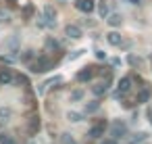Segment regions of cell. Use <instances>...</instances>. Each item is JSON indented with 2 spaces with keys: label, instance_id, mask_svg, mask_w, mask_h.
<instances>
[{
  "label": "cell",
  "instance_id": "obj_25",
  "mask_svg": "<svg viewBox=\"0 0 152 144\" xmlns=\"http://www.w3.org/2000/svg\"><path fill=\"white\" fill-rule=\"evenodd\" d=\"M96 57H98V59H106V54H104L102 50H96Z\"/></svg>",
  "mask_w": 152,
  "mask_h": 144
},
{
  "label": "cell",
  "instance_id": "obj_8",
  "mask_svg": "<svg viewBox=\"0 0 152 144\" xmlns=\"http://www.w3.org/2000/svg\"><path fill=\"white\" fill-rule=\"evenodd\" d=\"M44 19H46V23L48 25H54L56 23V11L48 4V7H44Z\"/></svg>",
  "mask_w": 152,
  "mask_h": 144
},
{
  "label": "cell",
  "instance_id": "obj_6",
  "mask_svg": "<svg viewBox=\"0 0 152 144\" xmlns=\"http://www.w3.org/2000/svg\"><path fill=\"white\" fill-rule=\"evenodd\" d=\"M65 34H67L71 40H79V38H81V27H79V25H71V23H69V25L65 27Z\"/></svg>",
  "mask_w": 152,
  "mask_h": 144
},
{
  "label": "cell",
  "instance_id": "obj_15",
  "mask_svg": "<svg viewBox=\"0 0 152 144\" xmlns=\"http://www.w3.org/2000/svg\"><path fill=\"white\" fill-rule=\"evenodd\" d=\"M121 21H123V17H121V15H110V17H108V25H113V27L121 25Z\"/></svg>",
  "mask_w": 152,
  "mask_h": 144
},
{
  "label": "cell",
  "instance_id": "obj_13",
  "mask_svg": "<svg viewBox=\"0 0 152 144\" xmlns=\"http://www.w3.org/2000/svg\"><path fill=\"white\" fill-rule=\"evenodd\" d=\"M148 98H150V90H148V88H142V90H140V94L135 96V102L140 104V102H146Z\"/></svg>",
  "mask_w": 152,
  "mask_h": 144
},
{
  "label": "cell",
  "instance_id": "obj_24",
  "mask_svg": "<svg viewBox=\"0 0 152 144\" xmlns=\"http://www.w3.org/2000/svg\"><path fill=\"white\" fill-rule=\"evenodd\" d=\"M63 144H73V138H69V134L63 136Z\"/></svg>",
  "mask_w": 152,
  "mask_h": 144
},
{
  "label": "cell",
  "instance_id": "obj_21",
  "mask_svg": "<svg viewBox=\"0 0 152 144\" xmlns=\"http://www.w3.org/2000/svg\"><path fill=\"white\" fill-rule=\"evenodd\" d=\"M81 96H83V92H81V90H75V92L71 94V100H79Z\"/></svg>",
  "mask_w": 152,
  "mask_h": 144
},
{
  "label": "cell",
  "instance_id": "obj_23",
  "mask_svg": "<svg viewBox=\"0 0 152 144\" xmlns=\"http://www.w3.org/2000/svg\"><path fill=\"white\" fill-rule=\"evenodd\" d=\"M69 119H71V121H79L81 115H77V113H69Z\"/></svg>",
  "mask_w": 152,
  "mask_h": 144
},
{
  "label": "cell",
  "instance_id": "obj_9",
  "mask_svg": "<svg viewBox=\"0 0 152 144\" xmlns=\"http://www.w3.org/2000/svg\"><path fill=\"white\" fill-rule=\"evenodd\" d=\"M38 129H40V117L36 115V117H31V119H29V123H27V132H29L31 136H36V134H38Z\"/></svg>",
  "mask_w": 152,
  "mask_h": 144
},
{
  "label": "cell",
  "instance_id": "obj_5",
  "mask_svg": "<svg viewBox=\"0 0 152 144\" xmlns=\"http://www.w3.org/2000/svg\"><path fill=\"white\" fill-rule=\"evenodd\" d=\"M75 9L81 13H92L94 11V0H75Z\"/></svg>",
  "mask_w": 152,
  "mask_h": 144
},
{
  "label": "cell",
  "instance_id": "obj_22",
  "mask_svg": "<svg viewBox=\"0 0 152 144\" xmlns=\"http://www.w3.org/2000/svg\"><path fill=\"white\" fill-rule=\"evenodd\" d=\"M106 13H108V7L102 2V4H100V17H106Z\"/></svg>",
  "mask_w": 152,
  "mask_h": 144
},
{
  "label": "cell",
  "instance_id": "obj_14",
  "mask_svg": "<svg viewBox=\"0 0 152 144\" xmlns=\"http://www.w3.org/2000/svg\"><path fill=\"white\" fill-rule=\"evenodd\" d=\"M146 138H148V134H144V132H140V134H135V136H133V138H131V140H129L127 144H137V142H144Z\"/></svg>",
  "mask_w": 152,
  "mask_h": 144
},
{
  "label": "cell",
  "instance_id": "obj_4",
  "mask_svg": "<svg viewBox=\"0 0 152 144\" xmlns=\"http://www.w3.org/2000/svg\"><path fill=\"white\" fill-rule=\"evenodd\" d=\"M104 127H106V119H100L92 129H90V138H100V136H104Z\"/></svg>",
  "mask_w": 152,
  "mask_h": 144
},
{
  "label": "cell",
  "instance_id": "obj_1",
  "mask_svg": "<svg viewBox=\"0 0 152 144\" xmlns=\"http://www.w3.org/2000/svg\"><path fill=\"white\" fill-rule=\"evenodd\" d=\"M29 69H31L34 73H46L48 69H52V61H50L48 57H40L38 61H34V63L29 65Z\"/></svg>",
  "mask_w": 152,
  "mask_h": 144
},
{
  "label": "cell",
  "instance_id": "obj_17",
  "mask_svg": "<svg viewBox=\"0 0 152 144\" xmlns=\"http://www.w3.org/2000/svg\"><path fill=\"white\" fill-rule=\"evenodd\" d=\"M0 144H15V140L9 134H0Z\"/></svg>",
  "mask_w": 152,
  "mask_h": 144
},
{
  "label": "cell",
  "instance_id": "obj_28",
  "mask_svg": "<svg viewBox=\"0 0 152 144\" xmlns=\"http://www.w3.org/2000/svg\"><path fill=\"white\" fill-rule=\"evenodd\" d=\"M129 2H131V4H140V0H129Z\"/></svg>",
  "mask_w": 152,
  "mask_h": 144
},
{
  "label": "cell",
  "instance_id": "obj_11",
  "mask_svg": "<svg viewBox=\"0 0 152 144\" xmlns=\"http://www.w3.org/2000/svg\"><path fill=\"white\" fill-rule=\"evenodd\" d=\"M106 90H108V82H102V84H96V86H92V92H94L96 96H102V94H106Z\"/></svg>",
  "mask_w": 152,
  "mask_h": 144
},
{
  "label": "cell",
  "instance_id": "obj_26",
  "mask_svg": "<svg viewBox=\"0 0 152 144\" xmlns=\"http://www.w3.org/2000/svg\"><path fill=\"white\" fill-rule=\"evenodd\" d=\"M102 144H117V140H113V138H108V140H104Z\"/></svg>",
  "mask_w": 152,
  "mask_h": 144
},
{
  "label": "cell",
  "instance_id": "obj_27",
  "mask_svg": "<svg viewBox=\"0 0 152 144\" xmlns=\"http://www.w3.org/2000/svg\"><path fill=\"white\" fill-rule=\"evenodd\" d=\"M148 117H150V123H152V109L148 111Z\"/></svg>",
  "mask_w": 152,
  "mask_h": 144
},
{
  "label": "cell",
  "instance_id": "obj_19",
  "mask_svg": "<svg viewBox=\"0 0 152 144\" xmlns=\"http://www.w3.org/2000/svg\"><path fill=\"white\" fill-rule=\"evenodd\" d=\"M98 107H100V102L94 100V102H90V104L86 107V111H88V113H94V111H98Z\"/></svg>",
  "mask_w": 152,
  "mask_h": 144
},
{
  "label": "cell",
  "instance_id": "obj_20",
  "mask_svg": "<svg viewBox=\"0 0 152 144\" xmlns=\"http://www.w3.org/2000/svg\"><path fill=\"white\" fill-rule=\"evenodd\" d=\"M129 63H131V65H133V67H135V65H137V67H140V63H142V61H140V59H137V57H133V54H129Z\"/></svg>",
  "mask_w": 152,
  "mask_h": 144
},
{
  "label": "cell",
  "instance_id": "obj_12",
  "mask_svg": "<svg viewBox=\"0 0 152 144\" xmlns=\"http://www.w3.org/2000/svg\"><path fill=\"white\" fill-rule=\"evenodd\" d=\"M106 40H108V44H113V46H121V36H119L117 32L106 34Z\"/></svg>",
  "mask_w": 152,
  "mask_h": 144
},
{
  "label": "cell",
  "instance_id": "obj_7",
  "mask_svg": "<svg viewBox=\"0 0 152 144\" xmlns=\"http://www.w3.org/2000/svg\"><path fill=\"white\" fill-rule=\"evenodd\" d=\"M129 88H131V77H123V79L119 82V88H117V98L123 96V94H127Z\"/></svg>",
  "mask_w": 152,
  "mask_h": 144
},
{
  "label": "cell",
  "instance_id": "obj_18",
  "mask_svg": "<svg viewBox=\"0 0 152 144\" xmlns=\"http://www.w3.org/2000/svg\"><path fill=\"white\" fill-rule=\"evenodd\" d=\"M56 48H58V44H56L52 38H48V40H46V50H56Z\"/></svg>",
  "mask_w": 152,
  "mask_h": 144
},
{
  "label": "cell",
  "instance_id": "obj_10",
  "mask_svg": "<svg viewBox=\"0 0 152 144\" xmlns=\"http://www.w3.org/2000/svg\"><path fill=\"white\" fill-rule=\"evenodd\" d=\"M13 71L9 69V67H4V69H0V84H11L13 82Z\"/></svg>",
  "mask_w": 152,
  "mask_h": 144
},
{
  "label": "cell",
  "instance_id": "obj_2",
  "mask_svg": "<svg viewBox=\"0 0 152 144\" xmlns=\"http://www.w3.org/2000/svg\"><path fill=\"white\" fill-rule=\"evenodd\" d=\"M94 73H96V67H83L81 71H77V75H75V79L77 82H90L92 77H94Z\"/></svg>",
  "mask_w": 152,
  "mask_h": 144
},
{
  "label": "cell",
  "instance_id": "obj_16",
  "mask_svg": "<svg viewBox=\"0 0 152 144\" xmlns=\"http://www.w3.org/2000/svg\"><path fill=\"white\" fill-rule=\"evenodd\" d=\"M11 115H13V111H11V109H0V121H9V119H11Z\"/></svg>",
  "mask_w": 152,
  "mask_h": 144
},
{
  "label": "cell",
  "instance_id": "obj_3",
  "mask_svg": "<svg viewBox=\"0 0 152 144\" xmlns=\"http://www.w3.org/2000/svg\"><path fill=\"white\" fill-rule=\"evenodd\" d=\"M125 132H127V125L123 121H115L113 123V129H110V136H113V140H119V138L125 136Z\"/></svg>",
  "mask_w": 152,
  "mask_h": 144
}]
</instances>
